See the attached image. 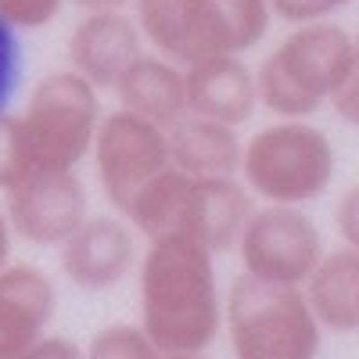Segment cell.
Instances as JSON below:
<instances>
[{"label":"cell","instance_id":"21","mask_svg":"<svg viewBox=\"0 0 359 359\" xmlns=\"http://www.w3.org/2000/svg\"><path fill=\"white\" fill-rule=\"evenodd\" d=\"M65 8V0H0V18L18 33H33L57 18V11Z\"/></svg>","mask_w":359,"mask_h":359},{"label":"cell","instance_id":"9","mask_svg":"<svg viewBox=\"0 0 359 359\" xmlns=\"http://www.w3.org/2000/svg\"><path fill=\"white\" fill-rule=\"evenodd\" d=\"M94 169L115 216L126 219L130 205L140 198V191L172 169L169 133L123 108L108 111L94 140Z\"/></svg>","mask_w":359,"mask_h":359},{"label":"cell","instance_id":"6","mask_svg":"<svg viewBox=\"0 0 359 359\" xmlns=\"http://www.w3.org/2000/svg\"><path fill=\"white\" fill-rule=\"evenodd\" d=\"M226 338L233 359H316L323 327L302 287L237 277L226 287Z\"/></svg>","mask_w":359,"mask_h":359},{"label":"cell","instance_id":"4","mask_svg":"<svg viewBox=\"0 0 359 359\" xmlns=\"http://www.w3.org/2000/svg\"><path fill=\"white\" fill-rule=\"evenodd\" d=\"M355 65V36L338 22L294 25L255 69L259 104L277 118H309L345 86Z\"/></svg>","mask_w":359,"mask_h":359},{"label":"cell","instance_id":"1","mask_svg":"<svg viewBox=\"0 0 359 359\" xmlns=\"http://www.w3.org/2000/svg\"><path fill=\"white\" fill-rule=\"evenodd\" d=\"M226 323L216 255L191 237H158L140 255V327L162 355L212 348Z\"/></svg>","mask_w":359,"mask_h":359},{"label":"cell","instance_id":"23","mask_svg":"<svg viewBox=\"0 0 359 359\" xmlns=\"http://www.w3.org/2000/svg\"><path fill=\"white\" fill-rule=\"evenodd\" d=\"M334 230H338L345 248L359 252V184L348 187L338 198V205H334Z\"/></svg>","mask_w":359,"mask_h":359},{"label":"cell","instance_id":"18","mask_svg":"<svg viewBox=\"0 0 359 359\" xmlns=\"http://www.w3.org/2000/svg\"><path fill=\"white\" fill-rule=\"evenodd\" d=\"M86 359H162V348L140 323H108L90 338Z\"/></svg>","mask_w":359,"mask_h":359},{"label":"cell","instance_id":"12","mask_svg":"<svg viewBox=\"0 0 359 359\" xmlns=\"http://www.w3.org/2000/svg\"><path fill=\"white\" fill-rule=\"evenodd\" d=\"M144 43L137 18L126 11L83 15L69 33V62L90 86L115 90V83L144 57Z\"/></svg>","mask_w":359,"mask_h":359},{"label":"cell","instance_id":"2","mask_svg":"<svg viewBox=\"0 0 359 359\" xmlns=\"http://www.w3.org/2000/svg\"><path fill=\"white\" fill-rule=\"evenodd\" d=\"M255 216V198L241 180H198L180 169L162 172L130 205V226L158 241V237H191L212 255L237 252V241Z\"/></svg>","mask_w":359,"mask_h":359},{"label":"cell","instance_id":"28","mask_svg":"<svg viewBox=\"0 0 359 359\" xmlns=\"http://www.w3.org/2000/svg\"><path fill=\"white\" fill-rule=\"evenodd\" d=\"M162 359H208L205 352H176V355H162Z\"/></svg>","mask_w":359,"mask_h":359},{"label":"cell","instance_id":"19","mask_svg":"<svg viewBox=\"0 0 359 359\" xmlns=\"http://www.w3.org/2000/svg\"><path fill=\"white\" fill-rule=\"evenodd\" d=\"M29 172H33V158H29V144L22 133V115L8 111L0 115V191L8 194Z\"/></svg>","mask_w":359,"mask_h":359},{"label":"cell","instance_id":"27","mask_svg":"<svg viewBox=\"0 0 359 359\" xmlns=\"http://www.w3.org/2000/svg\"><path fill=\"white\" fill-rule=\"evenodd\" d=\"M11 233H15V230H11V223H8V216H4V208H0V269L11 266V262H8V259H11Z\"/></svg>","mask_w":359,"mask_h":359},{"label":"cell","instance_id":"5","mask_svg":"<svg viewBox=\"0 0 359 359\" xmlns=\"http://www.w3.org/2000/svg\"><path fill=\"white\" fill-rule=\"evenodd\" d=\"M334 144L306 118H277L245 140L241 184L266 205L302 208L327 194L334 180Z\"/></svg>","mask_w":359,"mask_h":359},{"label":"cell","instance_id":"24","mask_svg":"<svg viewBox=\"0 0 359 359\" xmlns=\"http://www.w3.org/2000/svg\"><path fill=\"white\" fill-rule=\"evenodd\" d=\"M331 108H334V115L341 118V123H348V126L359 130V33H355V65H352L345 86L334 94Z\"/></svg>","mask_w":359,"mask_h":359},{"label":"cell","instance_id":"11","mask_svg":"<svg viewBox=\"0 0 359 359\" xmlns=\"http://www.w3.org/2000/svg\"><path fill=\"white\" fill-rule=\"evenodd\" d=\"M57 259L65 280L79 291H111L137 269V230L123 216H90Z\"/></svg>","mask_w":359,"mask_h":359},{"label":"cell","instance_id":"16","mask_svg":"<svg viewBox=\"0 0 359 359\" xmlns=\"http://www.w3.org/2000/svg\"><path fill=\"white\" fill-rule=\"evenodd\" d=\"M169 155L172 169L198 176V180H233L241 176L245 140L233 126L208 123V118L187 115L184 123L169 130Z\"/></svg>","mask_w":359,"mask_h":359},{"label":"cell","instance_id":"17","mask_svg":"<svg viewBox=\"0 0 359 359\" xmlns=\"http://www.w3.org/2000/svg\"><path fill=\"white\" fill-rule=\"evenodd\" d=\"M302 291L323 331H359V252L345 245L327 252Z\"/></svg>","mask_w":359,"mask_h":359},{"label":"cell","instance_id":"14","mask_svg":"<svg viewBox=\"0 0 359 359\" xmlns=\"http://www.w3.org/2000/svg\"><path fill=\"white\" fill-rule=\"evenodd\" d=\"M187 108L198 118L245 126L259 108V79L241 57H212L187 69Z\"/></svg>","mask_w":359,"mask_h":359},{"label":"cell","instance_id":"22","mask_svg":"<svg viewBox=\"0 0 359 359\" xmlns=\"http://www.w3.org/2000/svg\"><path fill=\"white\" fill-rule=\"evenodd\" d=\"M348 4L352 0H269V11L291 25H313V22H327Z\"/></svg>","mask_w":359,"mask_h":359},{"label":"cell","instance_id":"7","mask_svg":"<svg viewBox=\"0 0 359 359\" xmlns=\"http://www.w3.org/2000/svg\"><path fill=\"white\" fill-rule=\"evenodd\" d=\"M104 123L97 86H90L79 72L43 76L22 111V133L29 144V158L36 169L76 172V165L94 155V140Z\"/></svg>","mask_w":359,"mask_h":359},{"label":"cell","instance_id":"13","mask_svg":"<svg viewBox=\"0 0 359 359\" xmlns=\"http://www.w3.org/2000/svg\"><path fill=\"white\" fill-rule=\"evenodd\" d=\"M57 309L54 280L33 262L0 269V359H22L40 338Z\"/></svg>","mask_w":359,"mask_h":359},{"label":"cell","instance_id":"25","mask_svg":"<svg viewBox=\"0 0 359 359\" xmlns=\"http://www.w3.org/2000/svg\"><path fill=\"white\" fill-rule=\"evenodd\" d=\"M22 359H86V348H79L72 338L47 334V338H40L33 348H29Z\"/></svg>","mask_w":359,"mask_h":359},{"label":"cell","instance_id":"26","mask_svg":"<svg viewBox=\"0 0 359 359\" xmlns=\"http://www.w3.org/2000/svg\"><path fill=\"white\" fill-rule=\"evenodd\" d=\"M69 4H76L83 15H101V11H126L137 0H69Z\"/></svg>","mask_w":359,"mask_h":359},{"label":"cell","instance_id":"20","mask_svg":"<svg viewBox=\"0 0 359 359\" xmlns=\"http://www.w3.org/2000/svg\"><path fill=\"white\" fill-rule=\"evenodd\" d=\"M22 76H25L22 36H18V29H11L4 18H0V115H8L11 101L18 97Z\"/></svg>","mask_w":359,"mask_h":359},{"label":"cell","instance_id":"3","mask_svg":"<svg viewBox=\"0 0 359 359\" xmlns=\"http://www.w3.org/2000/svg\"><path fill=\"white\" fill-rule=\"evenodd\" d=\"M269 0H137V25L158 57L194 69L241 57L269 33Z\"/></svg>","mask_w":359,"mask_h":359},{"label":"cell","instance_id":"10","mask_svg":"<svg viewBox=\"0 0 359 359\" xmlns=\"http://www.w3.org/2000/svg\"><path fill=\"white\" fill-rule=\"evenodd\" d=\"M86 208H90L86 187L76 172L36 169L8 191L4 216L22 241L43 245V248H50V245L62 248L90 219Z\"/></svg>","mask_w":359,"mask_h":359},{"label":"cell","instance_id":"8","mask_svg":"<svg viewBox=\"0 0 359 359\" xmlns=\"http://www.w3.org/2000/svg\"><path fill=\"white\" fill-rule=\"evenodd\" d=\"M323 255L327 252L316 223L302 208L284 205L255 208V216L237 241V259H241L245 277L277 287H306Z\"/></svg>","mask_w":359,"mask_h":359},{"label":"cell","instance_id":"15","mask_svg":"<svg viewBox=\"0 0 359 359\" xmlns=\"http://www.w3.org/2000/svg\"><path fill=\"white\" fill-rule=\"evenodd\" d=\"M115 97L123 111L144 118L158 130H172L191 115L187 108V72L158 54H144L140 62L115 83Z\"/></svg>","mask_w":359,"mask_h":359}]
</instances>
